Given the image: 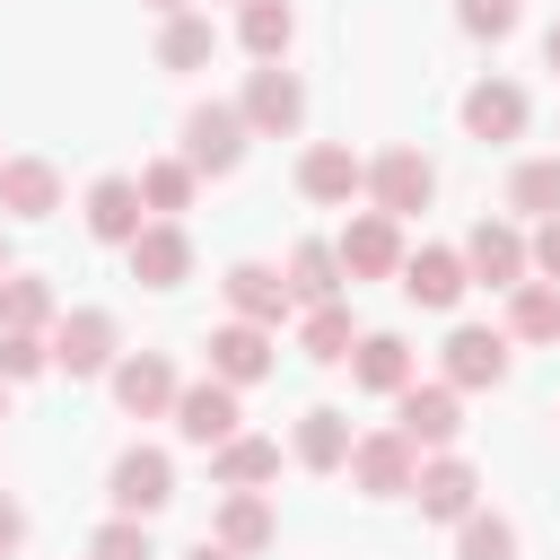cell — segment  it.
<instances>
[{"mask_svg": "<svg viewBox=\"0 0 560 560\" xmlns=\"http://www.w3.org/2000/svg\"><path fill=\"white\" fill-rule=\"evenodd\" d=\"M44 341H52V368L61 376H114V359H122V324L105 306H70Z\"/></svg>", "mask_w": 560, "mask_h": 560, "instance_id": "1", "label": "cell"}, {"mask_svg": "<svg viewBox=\"0 0 560 560\" xmlns=\"http://www.w3.org/2000/svg\"><path fill=\"white\" fill-rule=\"evenodd\" d=\"M429 192H438V166H429L411 140H394V149H376V158H368V210L411 219V210H429Z\"/></svg>", "mask_w": 560, "mask_h": 560, "instance_id": "2", "label": "cell"}, {"mask_svg": "<svg viewBox=\"0 0 560 560\" xmlns=\"http://www.w3.org/2000/svg\"><path fill=\"white\" fill-rule=\"evenodd\" d=\"M105 499H114V516H158L166 499H175V455L166 446H122L114 455V472H105Z\"/></svg>", "mask_w": 560, "mask_h": 560, "instance_id": "3", "label": "cell"}, {"mask_svg": "<svg viewBox=\"0 0 560 560\" xmlns=\"http://www.w3.org/2000/svg\"><path fill=\"white\" fill-rule=\"evenodd\" d=\"M245 140H254V131H245V114H236V105H192V114H184V149H175V158H184L192 175H236V166H245Z\"/></svg>", "mask_w": 560, "mask_h": 560, "instance_id": "4", "label": "cell"}, {"mask_svg": "<svg viewBox=\"0 0 560 560\" xmlns=\"http://www.w3.org/2000/svg\"><path fill=\"white\" fill-rule=\"evenodd\" d=\"M394 438H411V446H429V455H446L455 438H464V394L455 385H402L394 394Z\"/></svg>", "mask_w": 560, "mask_h": 560, "instance_id": "5", "label": "cell"}, {"mask_svg": "<svg viewBox=\"0 0 560 560\" xmlns=\"http://www.w3.org/2000/svg\"><path fill=\"white\" fill-rule=\"evenodd\" d=\"M350 490H368V499H411V472H420V446L411 438H394V429H368V438H350Z\"/></svg>", "mask_w": 560, "mask_h": 560, "instance_id": "6", "label": "cell"}, {"mask_svg": "<svg viewBox=\"0 0 560 560\" xmlns=\"http://www.w3.org/2000/svg\"><path fill=\"white\" fill-rule=\"evenodd\" d=\"M236 114H245V131H254V140H289V131L306 122V88H298V70H280V61H262V70L245 79V96H236Z\"/></svg>", "mask_w": 560, "mask_h": 560, "instance_id": "7", "label": "cell"}, {"mask_svg": "<svg viewBox=\"0 0 560 560\" xmlns=\"http://www.w3.org/2000/svg\"><path fill=\"white\" fill-rule=\"evenodd\" d=\"M332 254H341V271L350 280H385V271H402V219H385V210H350L341 219V236H332Z\"/></svg>", "mask_w": 560, "mask_h": 560, "instance_id": "8", "label": "cell"}, {"mask_svg": "<svg viewBox=\"0 0 560 560\" xmlns=\"http://www.w3.org/2000/svg\"><path fill=\"white\" fill-rule=\"evenodd\" d=\"M166 420H175V438H184V446H201V455H210V446H228V438H236V420H245V411H236V385L201 376V385H175V411H166Z\"/></svg>", "mask_w": 560, "mask_h": 560, "instance_id": "9", "label": "cell"}, {"mask_svg": "<svg viewBox=\"0 0 560 560\" xmlns=\"http://www.w3.org/2000/svg\"><path fill=\"white\" fill-rule=\"evenodd\" d=\"M298 192L324 201V210H350V201L368 192V158H359L350 140H315V149L298 158Z\"/></svg>", "mask_w": 560, "mask_h": 560, "instance_id": "10", "label": "cell"}, {"mask_svg": "<svg viewBox=\"0 0 560 560\" xmlns=\"http://www.w3.org/2000/svg\"><path fill=\"white\" fill-rule=\"evenodd\" d=\"M122 262H131L140 289H184V280H192V236H184V219H149V228L122 245Z\"/></svg>", "mask_w": 560, "mask_h": 560, "instance_id": "11", "label": "cell"}, {"mask_svg": "<svg viewBox=\"0 0 560 560\" xmlns=\"http://www.w3.org/2000/svg\"><path fill=\"white\" fill-rule=\"evenodd\" d=\"M175 385H184V376H175L166 350H122V359H114V402H122L131 420H166V411H175Z\"/></svg>", "mask_w": 560, "mask_h": 560, "instance_id": "12", "label": "cell"}, {"mask_svg": "<svg viewBox=\"0 0 560 560\" xmlns=\"http://www.w3.org/2000/svg\"><path fill=\"white\" fill-rule=\"evenodd\" d=\"M455 254H464V271H472L481 289H516V280L534 271V262H525V228H516V219H481Z\"/></svg>", "mask_w": 560, "mask_h": 560, "instance_id": "13", "label": "cell"}, {"mask_svg": "<svg viewBox=\"0 0 560 560\" xmlns=\"http://www.w3.org/2000/svg\"><path fill=\"white\" fill-rule=\"evenodd\" d=\"M438 385H455V394L508 385V332H490V324H455V332H446V376H438Z\"/></svg>", "mask_w": 560, "mask_h": 560, "instance_id": "14", "label": "cell"}, {"mask_svg": "<svg viewBox=\"0 0 560 560\" xmlns=\"http://www.w3.org/2000/svg\"><path fill=\"white\" fill-rule=\"evenodd\" d=\"M411 499H420V516H438V525H464V516L481 508V472H472L464 455H429V464L411 472Z\"/></svg>", "mask_w": 560, "mask_h": 560, "instance_id": "15", "label": "cell"}, {"mask_svg": "<svg viewBox=\"0 0 560 560\" xmlns=\"http://www.w3.org/2000/svg\"><path fill=\"white\" fill-rule=\"evenodd\" d=\"M394 280H402V298H411V306H429V315H446V306L472 289V271H464V254H455V245H420V254H402V271H394Z\"/></svg>", "mask_w": 560, "mask_h": 560, "instance_id": "16", "label": "cell"}, {"mask_svg": "<svg viewBox=\"0 0 560 560\" xmlns=\"http://www.w3.org/2000/svg\"><path fill=\"white\" fill-rule=\"evenodd\" d=\"M228 306H236V324H262V332H280L289 315H298V298H289V280L271 271V262H228Z\"/></svg>", "mask_w": 560, "mask_h": 560, "instance_id": "17", "label": "cell"}, {"mask_svg": "<svg viewBox=\"0 0 560 560\" xmlns=\"http://www.w3.org/2000/svg\"><path fill=\"white\" fill-rule=\"evenodd\" d=\"M271 341H280V332H262V324H236V315H228V324L210 332V376H219V385H254V376H271V368H280V350H271Z\"/></svg>", "mask_w": 560, "mask_h": 560, "instance_id": "18", "label": "cell"}, {"mask_svg": "<svg viewBox=\"0 0 560 560\" xmlns=\"http://www.w3.org/2000/svg\"><path fill=\"white\" fill-rule=\"evenodd\" d=\"M79 219H88V236H96V245H131V236L149 228V210H140V184H131V175H96Z\"/></svg>", "mask_w": 560, "mask_h": 560, "instance_id": "19", "label": "cell"}, {"mask_svg": "<svg viewBox=\"0 0 560 560\" xmlns=\"http://www.w3.org/2000/svg\"><path fill=\"white\" fill-rule=\"evenodd\" d=\"M210 542H219V551H236V560H245V551H271V542H280V516H271V499H262V490H228V499H219V525H210Z\"/></svg>", "mask_w": 560, "mask_h": 560, "instance_id": "20", "label": "cell"}, {"mask_svg": "<svg viewBox=\"0 0 560 560\" xmlns=\"http://www.w3.org/2000/svg\"><path fill=\"white\" fill-rule=\"evenodd\" d=\"M0 210L9 219H52L61 210V166L52 158H0Z\"/></svg>", "mask_w": 560, "mask_h": 560, "instance_id": "21", "label": "cell"}, {"mask_svg": "<svg viewBox=\"0 0 560 560\" xmlns=\"http://www.w3.org/2000/svg\"><path fill=\"white\" fill-rule=\"evenodd\" d=\"M525 114H534V105H525L516 79H481V88H464V131H472V140H516Z\"/></svg>", "mask_w": 560, "mask_h": 560, "instance_id": "22", "label": "cell"}, {"mask_svg": "<svg viewBox=\"0 0 560 560\" xmlns=\"http://www.w3.org/2000/svg\"><path fill=\"white\" fill-rule=\"evenodd\" d=\"M350 411H332V402H315V411H298V438H289V455L306 464V472H341L350 464Z\"/></svg>", "mask_w": 560, "mask_h": 560, "instance_id": "23", "label": "cell"}, {"mask_svg": "<svg viewBox=\"0 0 560 560\" xmlns=\"http://www.w3.org/2000/svg\"><path fill=\"white\" fill-rule=\"evenodd\" d=\"M280 280H289V298H298V306H332L350 271H341L332 236H306V245H289V271H280Z\"/></svg>", "mask_w": 560, "mask_h": 560, "instance_id": "24", "label": "cell"}, {"mask_svg": "<svg viewBox=\"0 0 560 560\" xmlns=\"http://www.w3.org/2000/svg\"><path fill=\"white\" fill-rule=\"evenodd\" d=\"M350 385H368V394H402V385H411V341H402V332H359V350H350Z\"/></svg>", "mask_w": 560, "mask_h": 560, "instance_id": "25", "label": "cell"}, {"mask_svg": "<svg viewBox=\"0 0 560 560\" xmlns=\"http://www.w3.org/2000/svg\"><path fill=\"white\" fill-rule=\"evenodd\" d=\"M210 472H219V490H262V481L280 472V438H254V429H236L228 446H210Z\"/></svg>", "mask_w": 560, "mask_h": 560, "instance_id": "26", "label": "cell"}, {"mask_svg": "<svg viewBox=\"0 0 560 560\" xmlns=\"http://www.w3.org/2000/svg\"><path fill=\"white\" fill-rule=\"evenodd\" d=\"M298 350H306L315 368H350V350H359L350 306H341V298H332V306H306V315H298Z\"/></svg>", "mask_w": 560, "mask_h": 560, "instance_id": "27", "label": "cell"}, {"mask_svg": "<svg viewBox=\"0 0 560 560\" xmlns=\"http://www.w3.org/2000/svg\"><path fill=\"white\" fill-rule=\"evenodd\" d=\"M499 332H508V341H560V280H516Z\"/></svg>", "mask_w": 560, "mask_h": 560, "instance_id": "28", "label": "cell"}, {"mask_svg": "<svg viewBox=\"0 0 560 560\" xmlns=\"http://www.w3.org/2000/svg\"><path fill=\"white\" fill-rule=\"evenodd\" d=\"M61 324V298H52V280H35V271H9L0 280V332H52Z\"/></svg>", "mask_w": 560, "mask_h": 560, "instance_id": "29", "label": "cell"}, {"mask_svg": "<svg viewBox=\"0 0 560 560\" xmlns=\"http://www.w3.org/2000/svg\"><path fill=\"white\" fill-rule=\"evenodd\" d=\"M131 184H140V210H149V219H184V210H192V192H201V175H192L184 158H149Z\"/></svg>", "mask_w": 560, "mask_h": 560, "instance_id": "30", "label": "cell"}, {"mask_svg": "<svg viewBox=\"0 0 560 560\" xmlns=\"http://www.w3.org/2000/svg\"><path fill=\"white\" fill-rule=\"evenodd\" d=\"M219 52V26L201 18V9H175L166 26H158V70H201Z\"/></svg>", "mask_w": 560, "mask_h": 560, "instance_id": "31", "label": "cell"}, {"mask_svg": "<svg viewBox=\"0 0 560 560\" xmlns=\"http://www.w3.org/2000/svg\"><path fill=\"white\" fill-rule=\"evenodd\" d=\"M289 35H298V9H289V0H245V9H236V44H245L254 61H280Z\"/></svg>", "mask_w": 560, "mask_h": 560, "instance_id": "32", "label": "cell"}, {"mask_svg": "<svg viewBox=\"0 0 560 560\" xmlns=\"http://www.w3.org/2000/svg\"><path fill=\"white\" fill-rule=\"evenodd\" d=\"M508 210H525V219H560V158H525V166L508 175Z\"/></svg>", "mask_w": 560, "mask_h": 560, "instance_id": "33", "label": "cell"}, {"mask_svg": "<svg viewBox=\"0 0 560 560\" xmlns=\"http://www.w3.org/2000/svg\"><path fill=\"white\" fill-rule=\"evenodd\" d=\"M455 560H516V525L490 516V508H472V516L455 525Z\"/></svg>", "mask_w": 560, "mask_h": 560, "instance_id": "34", "label": "cell"}, {"mask_svg": "<svg viewBox=\"0 0 560 560\" xmlns=\"http://www.w3.org/2000/svg\"><path fill=\"white\" fill-rule=\"evenodd\" d=\"M88 560H158V542H149V525H140V516H105V525H96V542H88Z\"/></svg>", "mask_w": 560, "mask_h": 560, "instance_id": "35", "label": "cell"}, {"mask_svg": "<svg viewBox=\"0 0 560 560\" xmlns=\"http://www.w3.org/2000/svg\"><path fill=\"white\" fill-rule=\"evenodd\" d=\"M52 368V341L44 332H0V385H26Z\"/></svg>", "mask_w": 560, "mask_h": 560, "instance_id": "36", "label": "cell"}, {"mask_svg": "<svg viewBox=\"0 0 560 560\" xmlns=\"http://www.w3.org/2000/svg\"><path fill=\"white\" fill-rule=\"evenodd\" d=\"M455 26L499 44V35H516V0H455Z\"/></svg>", "mask_w": 560, "mask_h": 560, "instance_id": "37", "label": "cell"}, {"mask_svg": "<svg viewBox=\"0 0 560 560\" xmlns=\"http://www.w3.org/2000/svg\"><path fill=\"white\" fill-rule=\"evenodd\" d=\"M525 262H534L542 280H560V219H534V236H525Z\"/></svg>", "mask_w": 560, "mask_h": 560, "instance_id": "38", "label": "cell"}, {"mask_svg": "<svg viewBox=\"0 0 560 560\" xmlns=\"http://www.w3.org/2000/svg\"><path fill=\"white\" fill-rule=\"evenodd\" d=\"M18 542H26V508H18V499H9V490H0V560H9V551H18Z\"/></svg>", "mask_w": 560, "mask_h": 560, "instance_id": "39", "label": "cell"}, {"mask_svg": "<svg viewBox=\"0 0 560 560\" xmlns=\"http://www.w3.org/2000/svg\"><path fill=\"white\" fill-rule=\"evenodd\" d=\"M184 560H236V551H219V542H210V534H201V542H192V551H184Z\"/></svg>", "mask_w": 560, "mask_h": 560, "instance_id": "40", "label": "cell"}, {"mask_svg": "<svg viewBox=\"0 0 560 560\" xmlns=\"http://www.w3.org/2000/svg\"><path fill=\"white\" fill-rule=\"evenodd\" d=\"M542 61H551V70H560V18H551V26H542Z\"/></svg>", "mask_w": 560, "mask_h": 560, "instance_id": "41", "label": "cell"}, {"mask_svg": "<svg viewBox=\"0 0 560 560\" xmlns=\"http://www.w3.org/2000/svg\"><path fill=\"white\" fill-rule=\"evenodd\" d=\"M149 9H158V18H175V9H192V0H149Z\"/></svg>", "mask_w": 560, "mask_h": 560, "instance_id": "42", "label": "cell"}, {"mask_svg": "<svg viewBox=\"0 0 560 560\" xmlns=\"http://www.w3.org/2000/svg\"><path fill=\"white\" fill-rule=\"evenodd\" d=\"M0 280H9V228H0Z\"/></svg>", "mask_w": 560, "mask_h": 560, "instance_id": "43", "label": "cell"}, {"mask_svg": "<svg viewBox=\"0 0 560 560\" xmlns=\"http://www.w3.org/2000/svg\"><path fill=\"white\" fill-rule=\"evenodd\" d=\"M0 420H9V385H0Z\"/></svg>", "mask_w": 560, "mask_h": 560, "instance_id": "44", "label": "cell"}, {"mask_svg": "<svg viewBox=\"0 0 560 560\" xmlns=\"http://www.w3.org/2000/svg\"><path fill=\"white\" fill-rule=\"evenodd\" d=\"M236 9H245V0H236Z\"/></svg>", "mask_w": 560, "mask_h": 560, "instance_id": "45", "label": "cell"}]
</instances>
